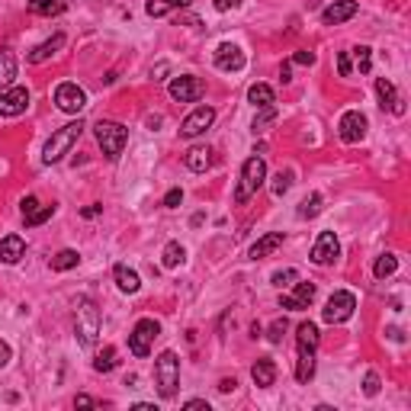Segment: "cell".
I'll return each instance as SVG.
<instances>
[{"label":"cell","mask_w":411,"mask_h":411,"mask_svg":"<svg viewBox=\"0 0 411 411\" xmlns=\"http://www.w3.org/2000/svg\"><path fill=\"white\" fill-rule=\"evenodd\" d=\"M277 248H283V232L263 234V238H257V241L251 244V261H263V257H270Z\"/></svg>","instance_id":"cell-20"},{"label":"cell","mask_w":411,"mask_h":411,"mask_svg":"<svg viewBox=\"0 0 411 411\" xmlns=\"http://www.w3.org/2000/svg\"><path fill=\"white\" fill-rule=\"evenodd\" d=\"M154 385H158L161 399H174L180 385V360L174 350H161L154 360Z\"/></svg>","instance_id":"cell-4"},{"label":"cell","mask_w":411,"mask_h":411,"mask_svg":"<svg viewBox=\"0 0 411 411\" xmlns=\"http://www.w3.org/2000/svg\"><path fill=\"white\" fill-rule=\"evenodd\" d=\"M241 7V0H215V10L219 13H225V10H238Z\"/></svg>","instance_id":"cell-44"},{"label":"cell","mask_w":411,"mask_h":411,"mask_svg":"<svg viewBox=\"0 0 411 411\" xmlns=\"http://www.w3.org/2000/svg\"><path fill=\"white\" fill-rule=\"evenodd\" d=\"M100 308L90 296H77L74 299V334H77V344L81 347H94L100 341Z\"/></svg>","instance_id":"cell-1"},{"label":"cell","mask_w":411,"mask_h":411,"mask_svg":"<svg viewBox=\"0 0 411 411\" xmlns=\"http://www.w3.org/2000/svg\"><path fill=\"white\" fill-rule=\"evenodd\" d=\"M312 299H315V286H312V283H296L292 296H283V299H280V308H290V312H302V308L312 305Z\"/></svg>","instance_id":"cell-16"},{"label":"cell","mask_w":411,"mask_h":411,"mask_svg":"<svg viewBox=\"0 0 411 411\" xmlns=\"http://www.w3.org/2000/svg\"><path fill=\"white\" fill-rule=\"evenodd\" d=\"M193 0H174V7H190Z\"/></svg>","instance_id":"cell-52"},{"label":"cell","mask_w":411,"mask_h":411,"mask_svg":"<svg viewBox=\"0 0 411 411\" xmlns=\"http://www.w3.org/2000/svg\"><path fill=\"white\" fill-rule=\"evenodd\" d=\"M337 129H341V139L347 141V145H357V141H363L366 139V116L363 112H344L341 116V122H337Z\"/></svg>","instance_id":"cell-13"},{"label":"cell","mask_w":411,"mask_h":411,"mask_svg":"<svg viewBox=\"0 0 411 411\" xmlns=\"http://www.w3.org/2000/svg\"><path fill=\"white\" fill-rule=\"evenodd\" d=\"M283 334H286V318H277L270 325V331H267V341H270V344H280Z\"/></svg>","instance_id":"cell-39"},{"label":"cell","mask_w":411,"mask_h":411,"mask_svg":"<svg viewBox=\"0 0 411 411\" xmlns=\"http://www.w3.org/2000/svg\"><path fill=\"white\" fill-rule=\"evenodd\" d=\"M354 308H357L354 292L337 290L334 296L325 302V308H321V318H325L328 325H341V321H347V318L354 315Z\"/></svg>","instance_id":"cell-6"},{"label":"cell","mask_w":411,"mask_h":411,"mask_svg":"<svg viewBox=\"0 0 411 411\" xmlns=\"http://www.w3.org/2000/svg\"><path fill=\"white\" fill-rule=\"evenodd\" d=\"M180 199H183V190H180V187H174V190H170V193H168V197H164V206H168V209H177V206H180Z\"/></svg>","instance_id":"cell-43"},{"label":"cell","mask_w":411,"mask_h":411,"mask_svg":"<svg viewBox=\"0 0 411 411\" xmlns=\"http://www.w3.org/2000/svg\"><path fill=\"white\" fill-rule=\"evenodd\" d=\"M23 254H26V241L19 234H7L0 241V263H17Z\"/></svg>","instance_id":"cell-21"},{"label":"cell","mask_w":411,"mask_h":411,"mask_svg":"<svg viewBox=\"0 0 411 411\" xmlns=\"http://www.w3.org/2000/svg\"><path fill=\"white\" fill-rule=\"evenodd\" d=\"M183 408H190V411H209V402H203V399H190L187 405H183Z\"/></svg>","instance_id":"cell-47"},{"label":"cell","mask_w":411,"mask_h":411,"mask_svg":"<svg viewBox=\"0 0 411 411\" xmlns=\"http://www.w3.org/2000/svg\"><path fill=\"white\" fill-rule=\"evenodd\" d=\"M74 405L77 408H94V399H90V395H77Z\"/></svg>","instance_id":"cell-48"},{"label":"cell","mask_w":411,"mask_h":411,"mask_svg":"<svg viewBox=\"0 0 411 411\" xmlns=\"http://www.w3.org/2000/svg\"><path fill=\"white\" fill-rule=\"evenodd\" d=\"M234 385H238V383H234V379H222V383H219V389H222V392H232Z\"/></svg>","instance_id":"cell-50"},{"label":"cell","mask_w":411,"mask_h":411,"mask_svg":"<svg viewBox=\"0 0 411 411\" xmlns=\"http://www.w3.org/2000/svg\"><path fill=\"white\" fill-rule=\"evenodd\" d=\"M94 135H97V145L103 148L106 161H119L122 151H126V141H129V129L119 126V122H110V119H100L94 126Z\"/></svg>","instance_id":"cell-3"},{"label":"cell","mask_w":411,"mask_h":411,"mask_svg":"<svg viewBox=\"0 0 411 411\" xmlns=\"http://www.w3.org/2000/svg\"><path fill=\"white\" fill-rule=\"evenodd\" d=\"M52 212H55V206H39L36 197L23 199V222H26L29 228H36V225L48 222V219H52Z\"/></svg>","instance_id":"cell-18"},{"label":"cell","mask_w":411,"mask_h":411,"mask_svg":"<svg viewBox=\"0 0 411 411\" xmlns=\"http://www.w3.org/2000/svg\"><path fill=\"white\" fill-rule=\"evenodd\" d=\"M277 122V106H261V112L254 116V132H267V126H273Z\"/></svg>","instance_id":"cell-35"},{"label":"cell","mask_w":411,"mask_h":411,"mask_svg":"<svg viewBox=\"0 0 411 411\" xmlns=\"http://www.w3.org/2000/svg\"><path fill=\"white\" fill-rule=\"evenodd\" d=\"M161 334V328L154 318H141L139 325L132 328V334H129V350L135 357H148L151 354V344H154V337Z\"/></svg>","instance_id":"cell-7"},{"label":"cell","mask_w":411,"mask_h":411,"mask_svg":"<svg viewBox=\"0 0 411 411\" xmlns=\"http://www.w3.org/2000/svg\"><path fill=\"white\" fill-rule=\"evenodd\" d=\"M263 180H267V164L263 158H248L241 164V177H238V187H234V203H248V199L263 187Z\"/></svg>","instance_id":"cell-5"},{"label":"cell","mask_w":411,"mask_h":411,"mask_svg":"<svg viewBox=\"0 0 411 411\" xmlns=\"http://www.w3.org/2000/svg\"><path fill=\"white\" fill-rule=\"evenodd\" d=\"M354 58H357L360 74H370V68H373V48H370V46H357L354 48Z\"/></svg>","instance_id":"cell-36"},{"label":"cell","mask_w":411,"mask_h":411,"mask_svg":"<svg viewBox=\"0 0 411 411\" xmlns=\"http://www.w3.org/2000/svg\"><path fill=\"white\" fill-rule=\"evenodd\" d=\"M292 61H296V65H315V52H299Z\"/></svg>","instance_id":"cell-45"},{"label":"cell","mask_w":411,"mask_h":411,"mask_svg":"<svg viewBox=\"0 0 411 411\" xmlns=\"http://www.w3.org/2000/svg\"><path fill=\"white\" fill-rule=\"evenodd\" d=\"M376 94H379V100H383V110L395 112V116H402V112H405V100L399 97V90H395L392 81L379 77V81H376Z\"/></svg>","instance_id":"cell-17"},{"label":"cell","mask_w":411,"mask_h":411,"mask_svg":"<svg viewBox=\"0 0 411 411\" xmlns=\"http://www.w3.org/2000/svg\"><path fill=\"white\" fill-rule=\"evenodd\" d=\"M65 46V36H61V32H58V36H52L48 39V42H42V46H36L32 48V52H29V61H32V65H42V61H46V58H52L58 52V48Z\"/></svg>","instance_id":"cell-25"},{"label":"cell","mask_w":411,"mask_h":411,"mask_svg":"<svg viewBox=\"0 0 411 411\" xmlns=\"http://www.w3.org/2000/svg\"><path fill=\"white\" fill-rule=\"evenodd\" d=\"M145 10H148V17H164V13L174 10V0H148Z\"/></svg>","instance_id":"cell-37"},{"label":"cell","mask_w":411,"mask_h":411,"mask_svg":"<svg viewBox=\"0 0 411 411\" xmlns=\"http://www.w3.org/2000/svg\"><path fill=\"white\" fill-rule=\"evenodd\" d=\"M357 10H360V3H357V0H334L331 7H325L321 19H325V26H337V23H347V19H354Z\"/></svg>","instance_id":"cell-15"},{"label":"cell","mask_w":411,"mask_h":411,"mask_svg":"<svg viewBox=\"0 0 411 411\" xmlns=\"http://www.w3.org/2000/svg\"><path fill=\"white\" fill-rule=\"evenodd\" d=\"M399 270V261H395L392 254H383L379 261H376L373 273H376V280H385V277H392V273Z\"/></svg>","instance_id":"cell-34"},{"label":"cell","mask_w":411,"mask_h":411,"mask_svg":"<svg viewBox=\"0 0 411 411\" xmlns=\"http://www.w3.org/2000/svg\"><path fill=\"white\" fill-rule=\"evenodd\" d=\"M337 71H341V77H350V71H354V65H350V55H347V52H341V55H337Z\"/></svg>","instance_id":"cell-42"},{"label":"cell","mask_w":411,"mask_h":411,"mask_svg":"<svg viewBox=\"0 0 411 411\" xmlns=\"http://www.w3.org/2000/svg\"><path fill=\"white\" fill-rule=\"evenodd\" d=\"M183 164H187L193 174H203V170L212 164V151L206 148V145H193V148L183 154Z\"/></svg>","instance_id":"cell-22"},{"label":"cell","mask_w":411,"mask_h":411,"mask_svg":"<svg viewBox=\"0 0 411 411\" xmlns=\"http://www.w3.org/2000/svg\"><path fill=\"white\" fill-rule=\"evenodd\" d=\"M215 68L219 71H241L244 68V52L234 42H222L215 48Z\"/></svg>","instance_id":"cell-14"},{"label":"cell","mask_w":411,"mask_h":411,"mask_svg":"<svg viewBox=\"0 0 411 411\" xmlns=\"http://www.w3.org/2000/svg\"><path fill=\"white\" fill-rule=\"evenodd\" d=\"M112 277H116V286H119L122 292H139L141 280H139V273L132 270V267H126V263H116V267H112Z\"/></svg>","instance_id":"cell-23"},{"label":"cell","mask_w":411,"mask_h":411,"mask_svg":"<svg viewBox=\"0 0 411 411\" xmlns=\"http://www.w3.org/2000/svg\"><path fill=\"white\" fill-rule=\"evenodd\" d=\"M292 187V174H277V177H273V197L280 199V197H286V190Z\"/></svg>","instance_id":"cell-38"},{"label":"cell","mask_w":411,"mask_h":411,"mask_svg":"<svg viewBox=\"0 0 411 411\" xmlns=\"http://www.w3.org/2000/svg\"><path fill=\"white\" fill-rule=\"evenodd\" d=\"M215 122V110L212 106H197V110L190 112L187 119L180 122V135H187V139H197V135H203L209 126Z\"/></svg>","instance_id":"cell-10"},{"label":"cell","mask_w":411,"mask_h":411,"mask_svg":"<svg viewBox=\"0 0 411 411\" xmlns=\"http://www.w3.org/2000/svg\"><path fill=\"white\" fill-rule=\"evenodd\" d=\"M183 261H187V251H183V244H180V241H170L168 248H164V254H161V263H164L168 270L180 267Z\"/></svg>","instance_id":"cell-28"},{"label":"cell","mask_w":411,"mask_h":411,"mask_svg":"<svg viewBox=\"0 0 411 411\" xmlns=\"http://www.w3.org/2000/svg\"><path fill=\"white\" fill-rule=\"evenodd\" d=\"M81 132H84V122H68V126H61L58 132H52V139L46 141V151H42V161L46 164H58V161L65 158V154H71V148L77 145V139H81Z\"/></svg>","instance_id":"cell-2"},{"label":"cell","mask_w":411,"mask_h":411,"mask_svg":"<svg viewBox=\"0 0 411 411\" xmlns=\"http://www.w3.org/2000/svg\"><path fill=\"white\" fill-rule=\"evenodd\" d=\"M116 363H119V360H116V347H103L100 354H97V360H94V370L97 373H112Z\"/></svg>","instance_id":"cell-31"},{"label":"cell","mask_w":411,"mask_h":411,"mask_svg":"<svg viewBox=\"0 0 411 411\" xmlns=\"http://www.w3.org/2000/svg\"><path fill=\"white\" fill-rule=\"evenodd\" d=\"M337 254H341L337 234L334 232H321V234H318L315 248H312V263H318V267H328V263L337 261Z\"/></svg>","instance_id":"cell-12"},{"label":"cell","mask_w":411,"mask_h":411,"mask_svg":"<svg viewBox=\"0 0 411 411\" xmlns=\"http://www.w3.org/2000/svg\"><path fill=\"white\" fill-rule=\"evenodd\" d=\"M68 0H29V13H36V17H58V13H65Z\"/></svg>","instance_id":"cell-27"},{"label":"cell","mask_w":411,"mask_h":411,"mask_svg":"<svg viewBox=\"0 0 411 411\" xmlns=\"http://www.w3.org/2000/svg\"><path fill=\"white\" fill-rule=\"evenodd\" d=\"M77 263H81V254L68 248V251H58L55 257H52V270L61 273V270H71V267H77Z\"/></svg>","instance_id":"cell-32"},{"label":"cell","mask_w":411,"mask_h":411,"mask_svg":"<svg viewBox=\"0 0 411 411\" xmlns=\"http://www.w3.org/2000/svg\"><path fill=\"white\" fill-rule=\"evenodd\" d=\"M100 209H103V206H87V209H84V219H94V215H100Z\"/></svg>","instance_id":"cell-49"},{"label":"cell","mask_w":411,"mask_h":411,"mask_svg":"<svg viewBox=\"0 0 411 411\" xmlns=\"http://www.w3.org/2000/svg\"><path fill=\"white\" fill-rule=\"evenodd\" d=\"M251 379L257 389H270V385L277 383V363H273L270 357H261V360L251 366Z\"/></svg>","instance_id":"cell-19"},{"label":"cell","mask_w":411,"mask_h":411,"mask_svg":"<svg viewBox=\"0 0 411 411\" xmlns=\"http://www.w3.org/2000/svg\"><path fill=\"white\" fill-rule=\"evenodd\" d=\"M29 106V90L26 87H0V116H23Z\"/></svg>","instance_id":"cell-8"},{"label":"cell","mask_w":411,"mask_h":411,"mask_svg":"<svg viewBox=\"0 0 411 411\" xmlns=\"http://www.w3.org/2000/svg\"><path fill=\"white\" fill-rule=\"evenodd\" d=\"M17 81V55L0 48V87H13Z\"/></svg>","instance_id":"cell-26"},{"label":"cell","mask_w":411,"mask_h":411,"mask_svg":"<svg viewBox=\"0 0 411 411\" xmlns=\"http://www.w3.org/2000/svg\"><path fill=\"white\" fill-rule=\"evenodd\" d=\"M248 100L261 110V106H273L277 103V97H273V87L267 84H251V90H248Z\"/></svg>","instance_id":"cell-29"},{"label":"cell","mask_w":411,"mask_h":411,"mask_svg":"<svg viewBox=\"0 0 411 411\" xmlns=\"http://www.w3.org/2000/svg\"><path fill=\"white\" fill-rule=\"evenodd\" d=\"M292 280H299V273H296V270H277L270 277V283H273V286H280V290H283V286H290Z\"/></svg>","instance_id":"cell-40"},{"label":"cell","mask_w":411,"mask_h":411,"mask_svg":"<svg viewBox=\"0 0 411 411\" xmlns=\"http://www.w3.org/2000/svg\"><path fill=\"white\" fill-rule=\"evenodd\" d=\"M363 392L373 399V395H379V376L376 373H366V379H363Z\"/></svg>","instance_id":"cell-41"},{"label":"cell","mask_w":411,"mask_h":411,"mask_svg":"<svg viewBox=\"0 0 411 411\" xmlns=\"http://www.w3.org/2000/svg\"><path fill=\"white\" fill-rule=\"evenodd\" d=\"M10 363V344L7 341H0V370Z\"/></svg>","instance_id":"cell-46"},{"label":"cell","mask_w":411,"mask_h":411,"mask_svg":"<svg viewBox=\"0 0 411 411\" xmlns=\"http://www.w3.org/2000/svg\"><path fill=\"white\" fill-rule=\"evenodd\" d=\"M203 81H199L197 74H183V77H174L170 81V97L177 103H197L199 97H203Z\"/></svg>","instance_id":"cell-9"},{"label":"cell","mask_w":411,"mask_h":411,"mask_svg":"<svg viewBox=\"0 0 411 411\" xmlns=\"http://www.w3.org/2000/svg\"><path fill=\"white\" fill-rule=\"evenodd\" d=\"M280 74H283V84H290V81H292V77H290V61L283 65V71H280Z\"/></svg>","instance_id":"cell-51"},{"label":"cell","mask_w":411,"mask_h":411,"mask_svg":"<svg viewBox=\"0 0 411 411\" xmlns=\"http://www.w3.org/2000/svg\"><path fill=\"white\" fill-rule=\"evenodd\" d=\"M296 344L299 347H318V325L302 321V325L296 328Z\"/></svg>","instance_id":"cell-30"},{"label":"cell","mask_w":411,"mask_h":411,"mask_svg":"<svg viewBox=\"0 0 411 411\" xmlns=\"http://www.w3.org/2000/svg\"><path fill=\"white\" fill-rule=\"evenodd\" d=\"M321 203H325V199H321V193H312V197H305L299 203V219H315V215L321 212Z\"/></svg>","instance_id":"cell-33"},{"label":"cell","mask_w":411,"mask_h":411,"mask_svg":"<svg viewBox=\"0 0 411 411\" xmlns=\"http://www.w3.org/2000/svg\"><path fill=\"white\" fill-rule=\"evenodd\" d=\"M315 376V347H299V360H296V379L308 383Z\"/></svg>","instance_id":"cell-24"},{"label":"cell","mask_w":411,"mask_h":411,"mask_svg":"<svg viewBox=\"0 0 411 411\" xmlns=\"http://www.w3.org/2000/svg\"><path fill=\"white\" fill-rule=\"evenodd\" d=\"M55 103H58V110H61V112H81L87 106V94L77 84L68 81V84L55 87Z\"/></svg>","instance_id":"cell-11"}]
</instances>
